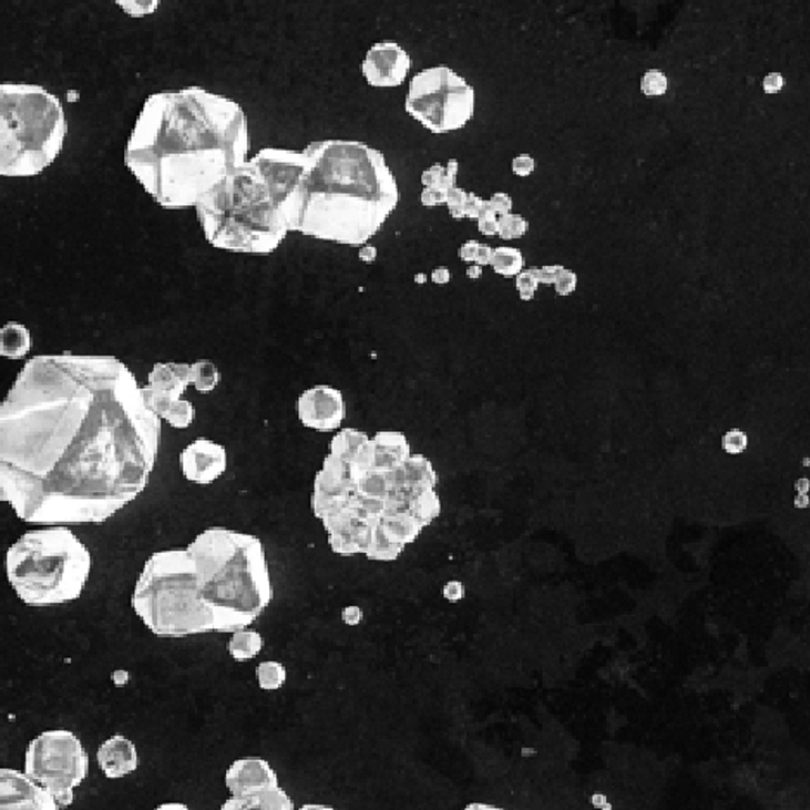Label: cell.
Masks as SVG:
<instances>
[{"instance_id":"cell-1","label":"cell","mask_w":810,"mask_h":810,"mask_svg":"<svg viewBox=\"0 0 810 810\" xmlns=\"http://www.w3.org/2000/svg\"><path fill=\"white\" fill-rule=\"evenodd\" d=\"M160 443L117 358H32L0 403V502L30 524H101L147 488Z\"/></svg>"},{"instance_id":"cell-2","label":"cell","mask_w":810,"mask_h":810,"mask_svg":"<svg viewBox=\"0 0 810 810\" xmlns=\"http://www.w3.org/2000/svg\"><path fill=\"white\" fill-rule=\"evenodd\" d=\"M274 599L259 537L212 527L185 550L154 553L135 584L132 607L160 638L246 629Z\"/></svg>"},{"instance_id":"cell-3","label":"cell","mask_w":810,"mask_h":810,"mask_svg":"<svg viewBox=\"0 0 810 810\" xmlns=\"http://www.w3.org/2000/svg\"><path fill=\"white\" fill-rule=\"evenodd\" d=\"M252 150L249 122L237 102L187 86L145 99L125 163L161 208L188 209Z\"/></svg>"},{"instance_id":"cell-4","label":"cell","mask_w":810,"mask_h":810,"mask_svg":"<svg viewBox=\"0 0 810 810\" xmlns=\"http://www.w3.org/2000/svg\"><path fill=\"white\" fill-rule=\"evenodd\" d=\"M303 153L305 170L283 206L289 232L357 247L379 234L400 201L385 154L342 139L311 142Z\"/></svg>"},{"instance_id":"cell-5","label":"cell","mask_w":810,"mask_h":810,"mask_svg":"<svg viewBox=\"0 0 810 810\" xmlns=\"http://www.w3.org/2000/svg\"><path fill=\"white\" fill-rule=\"evenodd\" d=\"M194 208L206 240L224 252L270 255L289 234L283 209L252 161L228 173Z\"/></svg>"},{"instance_id":"cell-6","label":"cell","mask_w":810,"mask_h":810,"mask_svg":"<svg viewBox=\"0 0 810 810\" xmlns=\"http://www.w3.org/2000/svg\"><path fill=\"white\" fill-rule=\"evenodd\" d=\"M63 104L33 83H0V175L28 178L48 170L63 151Z\"/></svg>"},{"instance_id":"cell-7","label":"cell","mask_w":810,"mask_h":810,"mask_svg":"<svg viewBox=\"0 0 810 810\" xmlns=\"http://www.w3.org/2000/svg\"><path fill=\"white\" fill-rule=\"evenodd\" d=\"M91 567V553L68 527L28 531L6 555L9 583L30 607L80 598Z\"/></svg>"},{"instance_id":"cell-8","label":"cell","mask_w":810,"mask_h":810,"mask_svg":"<svg viewBox=\"0 0 810 810\" xmlns=\"http://www.w3.org/2000/svg\"><path fill=\"white\" fill-rule=\"evenodd\" d=\"M404 110L432 134H450L474 117V86L448 66L429 68L411 80Z\"/></svg>"},{"instance_id":"cell-9","label":"cell","mask_w":810,"mask_h":810,"mask_svg":"<svg viewBox=\"0 0 810 810\" xmlns=\"http://www.w3.org/2000/svg\"><path fill=\"white\" fill-rule=\"evenodd\" d=\"M24 775L51 794L59 807L75 799V788L89 775V753L73 732L45 731L28 745Z\"/></svg>"},{"instance_id":"cell-10","label":"cell","mask_w":810,"mask_h":810,"mask_svg":"<svg viewBox=\"0 0 810 810\" xmlns=\"http://www.w3.org/2000/svg\"><path fill=\"white\" fill-rule=\"evenodd\" d=\"M249 161L259 170L274 194V199L283 209L284 203L289 199L294 188L298 187L299 178L305 170V153L268 147V150L259 151Z\"/></svg>"},{"instance_id":"cell-11","label":"cell","mask_w":810,"mask_h":810,"mask_svg":"<svg viewBox=\"0 0 810 810\" xmlns=\"http://www.w3.org/2000/svg\"><path fill=\"white\" fill-rule=\"evenodd\" d=\"M298 417L303 425L317 432H334L345 420V396L332 386H315L298 400Z\"/></svg>"},{"instance_id":"cell-12","label":"cell","mask_w":810,"mask_h":810,"mask_svg":"<svg viewBox=\"0 0 810 810\" xmlns=\"http://www.w3.org/2000/svg\"><path fill=\"white\" fill-rule=\"evenodd\" d=\"M410 68V55L400 43L382 40L368 49L361 64V73L370 85L389 89L400 86L407 80Z\"/></svg>"},{"instance_id":"cell-13","label":"cell","mask_w":810,"mask_h":810,"mask_svg":"<svg viewBox=\"0 0 810 810\" xmlns=\"http://www.w3.org/2000/svg\"><path fill=\"white\" fill-rule=\"evenodd\" d=\"M227 463L225 447L204 438L193 441L181 454L182 472H184L185 479L201 485L218 481L225 474Z\"/></svg>"},{"instance_id":"cell-14","label":"cell","mask_w":810,"mask_h":810,"mask_svg":"<svg viewBox=\"0 0 810 810\" xmlns=\"http://www.w3.org/2000/svg\"><path fill=\"white\" fill-rule=\"evenodd\" d=\"M0 809L55 810L59 806L23 772L0 769Z\"/></svg>"},{"instance_id":"cell-15","label":"cell","mask_w":810,"mask_h":810,"mask_svg":"<svg viewBox=\"0 0 810 810\" xmlns=\"http://www.w3.org/2000/svg\"><path fill=\"white\" fill-rule=\"evenodd\" d=\"M225 785L232 797L262 793L278 788V778L270 763L262 757L235 760L225 775Z\"/></svg>"},{"instance_id":"cell-16","label":"cell","mask_w":810,"mask_h":810,"mask_svg":"<svg viewBox=\"0 0 810 810\" xmlns=\"http://www.w3.org/2000/svg\"><path fill=\"white\" fill-rule=\"evenodd\" d=\"M98 760L106 778H125L126 775L137 771V747L125 736L116 735L99 747Z\"/></svg>"},{"instance_id":"cell-17","label":"cell","mask_w":810,"mask_h":810,"mask_svg":"<svg viewBox=\"0 0 810 810\" xmlns=\"http://www.w3.org/2000/svg\"><path fill=\"white\" fill-rule=\"evenodd\" d=\"M147 386L165 392L172 400H181L191 386V365L156 363L150 373Z\"/></svg>"},{"instance_id":"cell-18","label":"cell","mask_w":810,"mask_h":810,"mask_svg":"<svg viewBox=\"0 0 810 810\" xmlns=\"http://www.w3.org/2000/svg\"><path fill=\"white\" fill-rule=\"evenodd\" d=\"M372 444L373 466H379V469L401 465L411 454L410 443L403 432H377L373 435Z\"/></svg>"},{"instance_id":"cell-19","label":"cell","mask_w":810,"mask_h":810,"mask_svg":"<svg viewBox=\"0 0 810 810\" xmlns=\"http://www.w3.org/2000/svg\"><path fill=\"white\" fill-rule=\"evenodd\" d=\"M294 802L289 794L278 787L262 793L232 797L224 803V810H293Z\"/></svg>"},{"instance_id":"cell-20","label":"cell","mask_w":810,"mask_h":810,"mask_svg":"<svg viewBox=\"0 0 810 810\" xmlns=\"http://www.w3.org/2000/svg\"><path fill=\"white\" fill-rule=\"evenodd\" d=\"M32 349V336L27 327L9 321L0 329V357L20 360Z\"/></svg>"},{"instance_id":"cell-21","label":"cell","mask_w":810,"mask_h":810,"mask_svg":"<svg viewBox=\"0 0 810 810\" xmlns=\"http://www.w3.org/2000/svg\"><path fill=\"white\" fill-rule=\"evenodd\" d=\"M263 650V636L258 630L246 629L235 630L232 633L230 642H228V654L234 660L247 662L258 657Z\"/></svg>"},{"instance_id":"cell-22","label":"cell","mask_w":810,"mask_h":810,"mask_svg":"<svg viewBox=\"0 0 810 810\" xmlns=\"http://www.w3.org/2000/svg\"><path fill=\"white\" fill-rule=\"evenodd\" d=\"M491 267L500 277H517L525 267L524 255L517 247H496L493 249Z\"/></svg>"},{"instance_id":"cell-23","label":"cell","mask_w":810,"mask_h":810,"mask_svg":"<svg viewBox=\"0 0 810 810\" xmlns=\"http://www.w3.org/2000/svg\"><path fill=\"white\" fill-rule=\"evenodd\" d=\"M368 439L370 438L365 432L355 431V429H342L341 432L334 435L332 443L329 447L330 454L339 457L345 462H351Z\"/></svg>"},{"instance_id":"cell-24","label":"cell","mask_w":810,"mask_h":810,"mask_svg":"<svg viewBox=\"0 0 810 810\" xmlns=\"http://www.w3.org/2000/svg\"><path fill=\"white\" fill-rule=\"evenodd\" d=\"M219 385V372L215 363L212 361H196L191 365V386H194L197 392L208 394L215 391Z\"/></svg>"},{"instance_id":"cell-25","label":"cell","mask_w":810,"mask_h":810,"mask_svg":"<svg viewBox=\"0 0 810 810\" xmlns=\"http://www.w3.org/2000/svg\"><path fill=\"white\" fill-rule=\"evenodd\" d=\"M256 677H258V685L263 691H277L286 685L287 670L283 664L278 662L267 660L262 662L256 667Z\"/></svg>"},{"instance_id":"cell-26","label":"cell","mask_w":810,"mask_h":810,"mask_svg":"<svg viewBox=\"0 0 810 810\" xmlns=\"http://www.w3.org/2000/svg\"><path fill=\"white\" fill-rule=\"evenodd\" d=\"M529 232V222L522 215H513V213H506V215L498 216V237L503 240H517L522 239Z\"/></svg>"},{"instance_id":"cell-27","label":"cell","mask_w":810,"mask_h":810,"mask_svg":"<svg viewBox=\"0 0 810 810\" xmlns=\"http://www.w3.org/2000/svg\"><path fill=\"white\" fill-rule=\"evenodd\" d=\"M196 419V408L191 401L176 400L166 411L165 420L175 429H187Z\"/></svg>"},{"instance_id":"cell-28","label":"cell","mask_w":810,"mask_h":810,"mask_svg":"<svg viewBox=\"0 0 810 810\" xmlns=\"http://www.w3.org/2000/svg\"><path fill=\"white\" fill-rule=\"evenodd\" d=\"M667 89H669V80L664 75V71L650 70L643 75L642 92L646 98H662V95H666Z\"/></svg>"},{"instance_id":"cell-29","label":"cell","mask_w":810,"mask_h":810,"mask_svg":"<svg viewBox=\"0 0 810 810\" xmlns=\"http://www.w3.org/2000/svg\"><path fill=\"white\" fill-rule=\"evenodd\" d=\"M515 287H517L519 296H521L522 301H533L537 289H540L536 268H524V270L515 277Z\"/></svg>"},{"instance_id":"cell-30","label":"cell","mask_w":810,"mask_h":810,"mask_svg":"<svg viewBox=\"0 0 810 810\" xmlns=\"http://www.w3.org/2000/svg\"><path fill=\"white\" fill-rule=\"evenodd\" d=\"M132 18H144L160 8L161 0H114Z\"/></svg>"},{"instance_id":"cell-31","label":"cell","mask_w":810,"mask_h":810,"mask_svg":"<svg viewBox=\"0 0 810 810\" xmlns=\"http://www.w3.org/2000/svg\"><path fill=\"white\" fill-rule=\"evenodd\" d=\"M748 447L747 432L740 431V429H731L722 435V450L728 454H741Z\"/></svg>"},{"instance_id":"cell-32","label":"cell","mask_w":810,"mask_h":810,"mask_svg":"<svg viewBox=\"0 0 810 810\" xmlns=\"http://www.w3.org/2000/svg\"><path fill=\"white\" fill-rule=\"evenodd\" d=\"M577 284H580V277H577L576 271L564 268V270L560 271L558 277H556L553 287H555L556 296L567 298L571 294L576 293Z\"/></svg>"},{"instance_id":"cell-33","label":"cell","mask_w":810,"mask_h":810,"mask_svg":"<svg viewBox=\"0 0 810 810\" xmlns=\"http://www.w3.org/2000/svg\"><path fill=\"white\" fill-rule=\"evenodd\" d=\"M466 194L469 193H465L463 188L457 187V185L448 191L447 206L448 209H450V215L453 216L454 219L465 218Z\"/></svg>"},{"instance_id":"cell-34","label":"cell","mask_w":810,"mask_h":810,"mask_svg":"<svg viewBox=\"0 0 810 810\" xmlns=\"http://www.w3.org/2000/svg\"><path fill=\"white\" fill-rule=\"evenodd\" d=\"M478 228L485 237H496L498 235V215L488 206V203H485V208L479 215Z\"/></svg>"},{"instance_id":"cell-35","label":"cell","mask_w":810,"mask_h":810,"mask_svg":"<svg viewBox=\"0 0 810 810\" xmlns=\"http://www.w3.org/2000/svg\"><path fill=\"white\" fill-rule=\"evenodd\" d=\"M444 175H447V168L435 163V165H432L431 168L422 173L423 187H438L448 191L447 185H444Z\"/></svg>"},{"instance_id":"cell-36","label":"cell","mask_w":810,"mask_h":810,"mask_svg":"<svg viewBox=\"0 0 810 810\" xmlns=\"http://www.w3.org/2000/svg\"><path fill=\"white\" fill-rule=\"evenodd\" d=\"M448 191L438 187H423L422 194H420V203L425 208H435V206H443L447 204Z\"/></svg>"},{"instance_id":"cell-37","label":"cell","mask_w":810,"mask_h":810,"mask_svg":"<svg viewBox=\"0 0 810 810\" xmlns=\"http://www.w3.org/2000/svg\"><path fill=\"white\" fill-rule=\"evenodd\" d=\"M534 170H536V160L533 156L521 154V156L513 157L512 172L515 175L525 178V176L533 175Z\"/></svg>"},{"instance_id":"cell-38","label":"cell","mask_w":810,"mask_h":810,"mask_svg":"<svg viewBox=\"0 0 810 810\" xmlns=\"http://www.w3.org/2000/svg\"><path fill=\"white\" fill-rule=\"evenodd\" d=\"M485 203H488V206H490V208L493 209V212L496 213L498 216L506 215V213H512L513 201L512 197L509 196V194H493V197L485 201Z\"/></svg>"},{"instance_id":"cell-39","label":"cell","mask_w":810,"mask_h":810,"mask_svg":"<svg viewBox=\"0 0 810 810\" xmlns=\"http://www.w3.org/2000/svg\"><path fill=\"white\" fill-rule=\"evenodd\" d=\"M564 268V265H543V267L536 268L537 280L544 286H553L560 271Z\"/></svg>"},{"instance_id":"cell-40","label":"cell","mask_w":810,"mask_h":810,"mask_svg":"<svg viewBox=\"0 0 810 810\" xmlns=\"http://www.w3.org/2000/svg\"><path fill=\"white\" fill-rule=\"evenodd\" d=\"M484 208L485 201L482 197H479L478 194H466L465 218L478 219Z\"/></svg>"},{"instance_id":"cell-41","label":"cell","mask_w":810,"mask_h":810,"mask_svg":"<svg viewBox=\"0 0 810 810\" xmlns=\"http://www.w3.org/2000/svg\"><path fill=\"white\" fill-rule=\"evenodd\" d=\"M762 86L766 94H779V92L783 91L785 86L783 75H781V73H778V71H775V73H769V75L763 79Z\"/></svg>"},{"instance_id":"cell-42","label":"cell","mask_w":810,"mask_h":810,"mask_svg":"<svg viewBox=\"0 0 810 810\" xmlns=\"http://www.w3.org/2000/svg\"><path fill=\"white\" fill-rule=\"evenodd\" d=\"M443 596L448 602H460L465 596V587L460 581H450V583L444 584Z\"/></svg>"},{"instance_id":"cell-43","label":"cell","mask_w":810,"mask_h":810,"mask_svg":"<svg viewBox=\"0 0 810 810\" xmlns=\"http://www.w3.org/2000/svg\"><path fill=\"white\" fill-rule=\"evenodd\" d=\"M341 617L342 623L348 624V626H357L363 621V611L357 605H351V607H346L342 611Z\"/></svg>"},{"instance_id":"cell-44","label":"cell","mask_w":810,"mask_h":810,"mask_svg":"<svg viewBox=\"0 0 810 810\" xmlns=\"http://www.w3.org/2000/svg\"><path fill=\"white\" fill-rule=\"evenodd\" d=\"M478 240H466L465 244H462V247H460L459 256L462 262L465 263H474L475 259V253H478L479 247Z\"/></svg>"},{"instance_id":"cell-45","label":"cell","mask_w":810,"mask_h":810,"mask_svg":"<svg viewBox=\"0 0 810 810\" xmlns=\"http://www.w3.org/2000/svg\"><path fill=\"white\" fill-rule=\"evenodd\" d=\"M491 258H493V247L488 246V244H479L474 259L475 265H481V267L491 265Z\"/></svg>"},{"instance_id":"cell-46","label":"cell","mask_w":810,"mask_h":810,"mask_svg":"<svg viewBox=\"0 0 810 810\" xmlns=\"http://www.w3.org/2000/svg\"><path fill=\"white\" fill-rule=\"evenodd\" d=\"M431 280H432V283L438 284V286H447V284H450V280H451L450 268H447V267L435 268V270L432 271V274H431Z\"/></svg>"},{"instance_id":"cell-47","label":"cell","mask_w":810,"mask_h":810,"mask_svg":"<svg viewBox=\"0 0 810 810\" xmlns=\"http://www.w3.org/2000/svg\"><path fill=\"white\" fill-rule=\"evenodd\" d=\"M358 256H360L361 262L368 263V265H370V263H373L377 259V247L367 246V244H363V246H361L360 253H358Z\"/></svg>"},{"instance_id":"cell-48","label":"cell","mask_w":810,"mask_h":810,"mask_svg":"<svg viewBox=\"0 0 810 810\" xmlns=\"http://www.w3.org/2000/svg\"><path fill=\"white\" fill-rule=\"evenodd\" d=\"M593 806L598 807V809L603 810H611L612 806L607 802V799H605V794H595L592 799Z\"/></svg>"},{"instance_id":"cell-49","label":"cell","mask_w":810,"mask_h":810,"mask_svg":"<svg viewBox=\"0 0 810 810\" xmlns=\"http://www.w3.org/2000/svg\"><path fill=\"white\" fill-rule=\"evenodd\" d=\"M466 277L472 278V280H478V278L482 277V267L481 265H472L470 263L469 268H466Z\"/></svg>"},{"instance_id":"cell-50","label":"cell","mask_w":810,"mask_h":810,"mask_svg":"<svg viewBox=\"0 0 810 810\" xmlns=\"http://www.w3.org/2000/svg\"><path fill=\"white\" fill-rule=\"evenodd\" d=\"M113 679L117 686L126 685V683H129V673H125V670H116Z\"/></svg>"},{"instance_id":"cell-51","label":"cell","mask_w":810,"mask_h":810,"mask_svg":"<svg viewBox=\"0 0 810 810\" xmlns=\"http://www.w3.org/2000/svg\"><path fill=\"white\" fill-rule=\"evenodd\" d=\"M810 482L809 479H799L797 481V484H794V490H797V493L799 494H807V491H809Z\"/></svg>"},{"instance_id":"cell-52","label":"cell","mask_w":810,"mask_h":810,"mask_svg":"<svg viewBox=\"0 0 810 810\" xmlns=\"http://www.w3.org/2000/svg\"><path fill=\"white\" fill-rule=\"evenodd\" d=\"M794 506L797 509H807L809 506V496L807 494H797V498H794Z\"/></svg>"},{"instance_id":"cell-53","label":"cell","mask_w":810,"mask_h":810,"mask_svg":"<svg viewBox=\"0 0 810 810\" xmlns=\"http://www.w3.org/2000/svg\"><path fill=\"white\" fill-rule=\"evenodd\" d=\"M157 809H187V806H184V803H163V806L157 807Z\"/></svg>"},{"instance_id":"cell-54","label":"cell","mask_w":810,"mask_h":810,"mask_svg":"<svg viewBox=\"0 0 810 810\" xmlns=\"http://www.w3.org/2000/svg\"><path fill=\"white\" fill-rule=\"evenodd\" d=\"M466 809H469V810H474V809H494V807L493 806H482V803H472V806L466 807Z\"/></svg>"},{"instance_id":"cell-55","label":"cell","mask_w":810,"mask_h":810,"mask_svg":"<svg viewBox=\"0 0 810 810\" xmlns=\"http://www.w3.org/2000/svg\"><path fill=\"white\" fill-rule=\"evenodd\" d=\"M303 809H330V807L326 806H305Z\"/></svg>"},{"instance_id":"cell-56","label":"cell","mask_w":810,"mask_h":810,"mask_svg":"<svg viewBox=\"0 0 810 810\" xmlns=\"http://www.w3.org/2000/svg\"><path fill=\"white\" fill-rule=\"evenodd\" d=\"M417 283H419V284L425 283V275H423V274L417 275Z\"/></svg>"}]
</instances>
